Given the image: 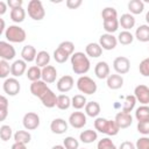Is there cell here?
I'll return each instance as SVG.
<instances>
[{
    "instance_id": "6da1fadb",
    "label": "cell",
    "mask_w": 149,
    "mask_h": 149,
    "mask_svg": "<svg viewBox=\"0 0 149 149\" xmlns=\"http://www.w3.org/2000/svg\"><path fill=\"white\" fill-rule=\"evenodd\" d=\"M70 61H71L72 71L76 74H85L88 72V70L91 68V63H90L87 55L81 52V51L74 52L70 57Z\"/></svg>"
},
{
    "instance_id": "7a4b0ae2",
    "label": "cell",
    "mask_w": 149,
    "mask_h": 149,
    "mask_svg": "<svg viewBox=\"0 0 149 149\" xmlns=\"http://www.w3.org/2000/svg\"><path fill=\"white\" fill-rule=\"evenodd\" d=\"M94 128L99 133L106 134L108 136H115L120 130L115 120H108L106 118H95Z\"/></svg>"
},
{
    "instance_id": "3957f363",
    "label": "cell",
    "mask_w": 149,
    "mask_h": 149,
    "mask_svg": "<svg viewBox=\"0 0 149 149\" xmlns=\"http://www.w3.org/2000/svg\"><path fill=\"white\" fill-rule=\"evenodd\" d=\"M5 37L9 43H22L27 38V33L20 26L12 24L6 28Z\"/></svg>"
},
{
    "instance_id": "277c9868",
    "label": "cell",
    "mask_w": 149,
    "mask_h": 149,
    "mask_svg": "<svg viewBox=\"0 0 149 149\" xmlns=\"http://www.w3.org/2000/svg\"><path fill=\"white\" fill-rule=\"evenodd\" d=\"M77 88L80 93L90 95L97 92L98 86H97V83L88 76H80L77 80Z\"/></svg>"
},
{
    "instance_id": "5b68a950",
    "label": "cell",
    "mask_w": 149,
    "mask_h": 149,
    "mask_svg": "<svg viewBox=\"0 0 149 149\" xmlns=\"http://www.w3.org/2000/svg\"><path fill=\"white\" fill-rule=\"evenodd\" d=\"M27 12H28V15L35 21H41L45 16V9L43 7V3L40 0H30L28 2Z\"/></svg>"
},
{
    "instance_id": "8992f818",
    "label": "cell",
    "mask_w": 149,
    "mask_h": 149,
    "mask_svg": "<svg viewBox=\"0 0 149 149\" xmlns=\"http://www.w3.org/2000/svg\"><path fill=\"white\" fill-rule=\"evenodd\" d=\"M2 90L7 95L10 97H15L16 94H19L20 90H21V85L20 81L15 78V77H10L5 79L3 84H2Z\"/></svg>"
},
{
    "instance_id": "52a82bcc",
    "label": "cell",
    "mask_w": 149,
    "mask_h": 149,
    "mask_svg": "<svg viewBox=\"0 0 149 149\" xmlns=\"http://www.w3.org/2000/svg\"><path fill=\"white\" fill-rule=\"evenodd\" d=\"M22 125L26 130H34L40 126V116L35 112H28L23 115Z\"/></svg>"
},
{
    "instance_id": "ba28073f",
    "label": "cell",
    "mask_w": 149,
    "mask_h": 149,
    "mask_svg": "<svg viewBox=\"0 0 149 149\" xmlns=\"http://www.w3.org/2000/svg\"><path fill=\"white\" fill-rule=\"evenodd\" d=\"M113 69L118 74H126L130 70V61L125 56H119L113 61Z\"/></svg>"
},
{
    "instance_id": "9c48e42d",
    "label": "cell",
    "mask_w": 149,
    "mask_h": 149,
    "mask_svg": "<svg viewBox=\"0 0 149 149\" xmlns=\"http://www.w3.org/2000/svg\"><path fill=\"white\" fill-rule=\"evenodd\" d=\"M68 122H69V125H70L71 127L76 128V129H80V128H83V127L86 125V122H87L86 114L83 113V112H78V111H77V112H73V113L70 114Z\"/></svg>"
},
{
    "instance_id": "30bf717a",
    "label": "cell",
    "mask_w": 149,
    "mask_h": 149,
    "mask_svg": "<svg viewBox=\"0 0 149 149\" xmlns=\"http://www.w3.org/2000/svg\"><path fill=\"white\" fill-rule=\"evenodd\" d=\"M15 55H16V51L9 42L0 41V57H1V59H5L8 62V61L14 59Z\"/></svg>"
},
{
    "instance_id": "8fae6325",
    "label": "cell",
    "mask_w": 149,
    "mask_h": 149,
    "mask_svg": "<svg viewBox=\"0 0 149 149\" xmlns=\"http://www.w3.org/2000/svg\"><path fill=\"white\" fill-rule=\"evenodd\" d=\"M134 95L136 100L142 105L149 104V87L147 85L140 84L134 88Z\"/></svg>"
},
{
    "instance_id": "7c38bea8",
    "label": "cell",
    "mask_w": 149,
    "mask_h": 149,
    "mask_svg": "<svg viewBox=\"0 0 149 149\" xmlns=\"http://www.w3.org/2000/svg\"><path fill=\"white\" fill-rule=\"evenodd\" d=\"M99 44L102 50H113L118 44V38L113 34H102L99 37Z\"/></svg>"
},
{
    "instance_id": "4fadbf2b",
    "label": "cell",
    "mask_w": 149,
    "mask_h": 149,
    "mask_svg": "<svg viewBox=\"0 0 149 149\" xmlns=\"http://www.w3.org/2000/svg\"><path fill=\"white\" fill-rule=\"evenodd\" d=\"M73 85H74V80H73L72 76H70V74L62 76L57 80V84H56L57 90L59 92H62V93H66V92L71 91L72 87H73Z\"/></svg>"
},
{
    "instance_id": "5bb4252c",
    "label": "cell",
    "mask_w": 149,
    "mask_h": 149,
    "mask_svg": "<svg viewBox=\"0 0 149 149\" xmlns=\"http://www.w3.org/2000/svg\"><path fill=\"white\" fill-rule=\"evenodd\" d=\"M30 93L34 95V97H37L38 99L49 90V86L47 85V83H44L42 79L41 80H37V81H33L30 84Z\"/></svg>"
},
{
    "instance_id": "9a60e30c",
    "label": "cell",
    "mask_w": 149,
    "mask_h": 149,
    "mask_svg": "<svg viewBox=\"0 0 149 149\" xmlns=\"http://www.w3.org/2000/svg\"><path fill=\"white\" fill-rule=\"evenodd\" d=\"M50 130L54 134L62 135L68 130V121H65L62 118H56L50 123Z\"/></svg>"
},
{
    "instance_id": "2e32d148",
    "label": "cell",
    "mask_w": 149,
    "mask_h": 149,
    "mask_svg": "<svg viewBox=\"0 0 149 149\" xmlns=\"http://www.w3.org/2000/svg\"><path fill=\"white\" fill-rule=\"evenodd\" d=\"M94 73L99 79H107L111 74V69L107 62L100 61L94 66Z\"/></svg>"
},
{
    "instance_id": "e0dca14e",
    "label": "cell",
    "mask_w": 149,
    "mask_h": 149,
    "mask_svg": "<svg viewBox=\"0 0 149 149\" xmlns=\"http://www.w3.org/2000/svg\"><path fill=\"white\" fill-rule=\"evenodd\" d=\"M115 122L119 126L120 129H125L132 126L133 123V116L130 115V113H123V112H119L115 115Z\"/></svg>"
},
{
    "instance_id": "ac0fdd59",
    "label": "cell",
    "mask_w": 149,
    "mask_h": 149,
    "mask_svg": "<svg viewBox=\"0 0 149 149\" xmlns=\"http://www.w3.org/2000/svg\"><path fill=\"white\" fill-rule=\"evenodd\" d=\"M57 70L54 65H47L42 69V80L47 84H52L56 81Z\"/></svg>"
},
{
    "instance_id": "d6986e66",
    "label": "cell",
    "mask_w": 149,
    "mask_h": 149,
    "mask_svg": "<svg viewBox=\"0 0 149 149\" xmlns=\"http://www.w3.org/2000/svg\"><path fill=\"white\" fill-rule=\"evenodd\" d=\"M24 72H27V62L23 59H16L10 65V74L13 77H21Z\"/></svg>"
},
{
    "instance_id": "ffe728a7",
    "label": "cell",
    "mask_w": 149,
    "mask_h": 149,
    "mask_svg": "<svg viewBox=\"0 0 149 149\" xmlns=\"http://www.w3.org/2000/svg\"><path fill=\"white\" fill-rule=\"evenodd\" d=\"M42 105L47 108H52L57 105V95L54 93V91H51L50 88L40 98Z\"/></svg>"
},
{
    "instance_id": "44dd1931",
    "label": "cell",
    "mask_w": 149,
    "mask_h": 149,
    "mask_svg": "<svg viewBox=\"0 0 149 149\" xmlns=\"http://www.w3.org/2000/svg\"><path fill=\"white\" fill-rule=\"evenodd\" d=\"M36 56H37V51L35 49V47L30 45V44H27L22 48L21 50V57L24 62L27 63H30V62H34L36 59Z\"/></svg>"
},
{
    "instance_id": "7402d4cb",
    "label": "cell",
    "mask_w": 149,
    "mask_h": 149,
    "mask_svg": "<svg viewBox=\"0 0 149 149\" xmlns=\"http://www.w3.org/2000/svg\"><path fill=\"white\" fill-rule=\"evenodd\" d=\"M106 84H107V87L111 90H119L123 86V78L121 74H118V73L109 74V77L106 79Z\"/></svg>"
},
{
    "instance_id": "603a6c76",
    "label": "cell",
    "mask_w": 149,
    "mask_h": 149,
    "mask_svg": "<svg viewBox=\"0 0 149 149\" xmlns=\"http://www.w3.org/2000/svg\"><path fill=\"white\" fill-rule=\"evenodd\" d=\"M85 54L87 55V57L91 58H98L102 55V48L100 47L99 43L95 42H91L85 47Z\"/></svg>"
},
{
    "instance_id": "cb8c5ba5",
    "label": "cell",
    "mask_w": 149,
    "mask_h": 149,
    "mask_svg": "<svg viewBox=\"0 0 149 149\" xmlns=\"http://www.w3.org/2000/svg\"><path fill=\"white\" fill-rule=\"evenodd\" d=\"M135 17L134 15H132L130 13H125L121 15V17L119 19V24L125 29V30H130L132 28H134L135 26Z\"/></svg>"
},
{
    "instance_id": "d4e9b609",
    "label": "cell",
    "mask_w": 149,
    "mask_h": 149,
    "mask_svg": "<svg viewBox=\"0 0 149 149\" xmlns=\"http://www.w3.org/2000/svg\"><path fill=\"white\" fill-rule=\"evenodd\" d=\"M135 38L140 42H149V26L148 24H141L135 30Z\"/></svg>"
},
{
    "instance_id": "484cf974",
    "label": "cell",
    "mask_w": 149,
    "mask_h": 149,
    "mask_svg": "<svg viewBox=\"0 0 149 149\" xmlns=\"http://www.w3.org/2000/svg\"><path fill=\"white\" fill-rule=\"evenodd\" d=\"M101 107L97 101H88L85 106V114L90 118H98L100 114Z\"/></svg>"
},
{
    "instance_id": "4316f807",
    "label": "cell",
    "mask_w": 149,
    "mask_h": 149,
    "mask_svg": "<svg viewBox=\"0 0 149 149\" xmlns=\"http://www.w3.org/2000/svg\"><path fill=\"white\" fill-rule=\"evenodd\" d=\"M79 140L83 142V143H93L95 140H98V133L93 129H86V130H83L80 134H79Z\"/></svg>"
},
{
    "instance_id": "83f0119b",
    "label": "cell",
    "mask_w": 149,
    "mask_h": 149,
    "mask_svg": "<svg viewBox=\"0 0 149 149\" xmlns=\"http://www.w3.org/2000/svg\"><path fill=\"white\" fill-rule=\"evenodd\" d=\"M127 7L132 15H137L144 10V2L142 0H130Z\"/></svg>"
},
{
    "instance_id": "f1b7e54d",
    "label": "cell",
    "mask_w": 149,
    "mask_h": 149,
    "mask_svg": "<svg viewBox=\"0 0 149 149\" xmlns=\"http://www.w3.org/2000/svg\"><path fill=\"white\" fill-rule=\"evenodd\" d=\"M27 78L33 83V81H37L42 79V69L37 65H33L30 68H28L27 72H26Z\"/></svg>"
},
{
    "instance_id": "f546056e",
    "label": "cell",
    "mask_w": 149,
    "mask_h": 149,
    "mask_svg": "<svg viewBox=\"0 0 149 149\" xmlns=\"http://www.w3.org/2000/svg\"><path fill=\"white\" fill-rule=\"evenodd\" d=\"M137 100L135 98L134 94H129L127 97L123 98V105H122V111L123 113H130L134 108H135V105H136Z\"/></svg>"
},
{
    "instance_id": "4dcf8cb0",
    "label": "cell",
    "mask_w": 149,
    "mask_h": 149,
    "mask_svg": "<svg viewBox=\"0 0 149 149\" xmlns=\"http://www.w3.org/2000/svg\"><path fill=\"white\" fill-rule=\"evenodd\" d=\"M14 142L15 143H22V144H28L31 141V135L28 130H17L14 134Z\"/></svg>"
},
{
    "instance_id": "1f68e13d",
    "label": "cell",
    "mask_w": 149,
    "mask_h": 149,
    "mask_svg": "<svg viewBox=\"0 0 149 149\" xmlns=\"http://www.w3.org/2000/svg\"><path fill=\"white\" fill-rule=\"evenodd\" d=\"M9 16H10V20L15 23H21L24 21L26 19V10L23 9V7H20V8H15V9H10V13H9Z\"/></svg>"
},
{
    "instance_id": "d6a6232c",
    "label": "cell",
    "mask_w": 149,
    "mask_h": 149,
    "mask_svg": "<svg viewBox=\"0 0 149 149\" xmlns=\"http://www.w3.org/2000/svg\"><path fill=\"white\" fill-rule=\"evenodd\" d=\"M35 63H36V65L40 66L41 69H43L44 66L49 65V63H50V55H49V52H48V51H44V50L37 52Z\"/></svg>"
},
{
    "instance_id": "836d02e7",
    "label": "cell",
    "mask_w": 149,
    "mask_h": 149,
    "mask_svg": "<svg viewBox=\"0 0 149 149\" xmlns=\"http://www.w3.org/2000/svg\"><path fill=\"white\" fill-rule=\"evenodd\" d=\"M134 35L130 33V31H128V30H122L121 33H119V35H118V43H120V44H122V45H129V44H132L133 43V41H134Z\"/></svg>"
},
{
    "instance_id": "e575fe53",
    "label": "cell",
    "mask_w": 149,
    "mask_h": 149,
    "mask_svg": "<svg viewBox=\"0 0 149 149\" xmlns=\"http://www.w3.org/2000/svg\"><path fill=\"white\" fill-rule=\"evenodd\" d=\"M86 104H87V100H86V97L84 94H76L71 98V106L74 109L85 108Z\"/></svg>"
},
{
    "instance_id": "d590c367",
    "label": "cell",
    "mask_w": 149,
    "mask_h": 149,
    "mask_svg": "<svg viewBox=\"0 0 149 149\" xmlns=\"http://www.w3.org/2000/svg\"><path fill=\"white\" fill-rule=\"evenodd\" d=\"M135 118L137 121H149V106L142 105L136 108Z\"/></svg>"
},
{
    "instance_id": "8d00e7d4",
    "label": "cell",
    "mask_w": 149,
    "mask_h": 149,
    "mask_svg": "<svg viewBox=\"0 0 149 149\" xmlns=\"http://www.w3.org/2000/svg\"><path fill=\"white\" fill-rule=\"evenodd\" d=\"M57 108L61 111H66L71 106V98L66 94H59L57 95Z\"/></svg>"
},
{
    "instance_id": "74e56055",
    "label": "cell",
    "mask_w": 149,
    "mask_h": 149,
    "mask_svg": "<svg viewBox=\"0 0 149 149\" xmlns=\"http://www.w3.org/2000/svg\"><path fill=\"white\" fill-rule=\"evenodd\" d=\"M102 26H104V29L107 34H113L118 30L119 28V20L118 19H114V20H107V21H102Z\"/></svg>"
},
{
    "instance_id": "f35d334b",
    "label": "cell",
    "mask_w": 149,
    "mask_h": 149,
    "mask_svg": "<svg viewBox=\"0 0 149 149\" xmlns=\"http://www.w3.org/2000/svg\"><path fill=\"white\" fill-rule=\"evenodd\" d=\"M101 17H102V21L118 19V12L114 7H105L101 12Z\"/></svg>"
},
{
    "instance_id": "ab89813d",
    "label": "cell",
    "mask_w": 149,
    "mask_h": 149,
    "mask_svg": "<svg viewBox=\"0 0 149 149\" xmlns=\"http://www.w3.org/2000/svg\"><path fill=\"white\" fill-rule=\"evenodd\" d=\"M69 55L63 50V49H61L59 47L54 51V59L57 62V63H59V64H63V63H65L68 59H69Z\"/></svg>"
},
{
    "instance_id": "60d3db41",
    "label": "cell",
    "mask_w": 149,
    "mask_h": 149,
    "mask_svg": "<svg viewBox=\"0 0 149 149\" xmlns=\"http://www.w3.org/2000/svg\"><path fill=\"white\" fill-rule=\"evenodd\" d=\"M8 114V100L5 95L0 97V120L3 121Z\"/></svg>"
},
{
    "instance_id": "b9f144b4",
    "label": "cell",
    "mask_w": 149,
    "mask_h": 149,
    "mask_svg": "<svg viewBox=\"0 0 149 149\" xmlns=\"http://www.w3.org/2000/svg\"><path fill=\"white\" fill-rule=\"evenodd\" d=\"M12 136H14V135H13V129H12V127L8 126V125H2V126L0 127V137H1V140H2L3 142H6V141L10 140Z\"/></svg>"
},
{
    "instance_id": "7bdbcfd3",
    "label": "cell",
    "mask_w": 149,
    "mask_h": 149,
    "mask_svg": "<svg viewBox=\"0 0 149 149\" xmlns=\"http://www.w3.org/2000/svg\"><path fill=\"white\" fill-rule=\"evenodd\" d=\"M97 149H118V148L109 137H104L98 141Z\"/></svg>"
},
{
    "instance_id": "ee69618b",
    "label": "cell",
    "mask_w": 149,
    "mask_h": 149,
    "mask_svg": "<svg viewBox=\"0 0 149 149\" xmlns=\"http://www.w3.org/2000/svg\"><path fill=\"white\" fill-rule=\"evenodd\" d=\"M63 146L65 149H79V142L73 136H66L63 140Z\"/></svg>"
},
{
    "instance_id": "f6af8a7d",
    "label": "cell",
    "mask_w": 149,
    "mask_h": 149,
    "mask_svg": "<svg viewBox=\"0 0 149 149\" xmlns=\"http://www.w3.org/2000/svg\"><path fill=\"white\" fill-rule=\"evenodd\" d=\"M58 47H59L61 49H63L70 57L74 54V44H73V42H71V41H63V42L59 43Z\"/></svg>"
},
{
    "instance_id": "bcb514c9",
    "label": "cell",
    "mask_w": 149,
    "mask_h": 149,
    "mask_svg": "<svg viewBox=\"0 0 149 149\" xmlns=\"http://www.w3.org/2000/svg\"><path fill=\"white\" fill-rule=\"evenodd\" d=\"M10 73V65L7 61L1 59L0 61V77L3 79H7L8 74Z\"/></svg>"
},
{
    "instance_id": "7dc6e473",
    "label": "cell",
    "mask_w": 149,
    "mask_h": 149,
    "mask_svg": "<svg viewBox=\"0 0 149 149\" xmlns=\"http://www.w3.org/2000/svg\"><path fill=\"white\" fill-rule=\"evenodd\" d=\"M139 71L143 77H149V57L144 58L140 65H139Z\"/></svg>"
},
{
    "instance_id": "c3c4849f",
    "label": "cell",
    "mask_w": 149,
    "mask_h": 149,
    "mask_svg": "<svg viewBox=\"0 0 149 149\" xmlns=\"http://www.w3.org/2000/svg\"><path fill=\"white\" fill-rule=\"evenodd\" d=\"M137 132L144 136L149 135V121H137Z\"/></svg>"
},
{
    "instance_id": "681fc988",
    "label": "cell",
    "mask_w": 149,
    "mask_h": 149,
    "mask_svg": "<svg viewBox=\"0 0 149 149\" xmlns=\"http://www.w3.org/2000/svg\"><path fill=\"white\" fill-rule=\"evenodd\" d=\"M135 147H136V149H149V137L148 136L139 137L136 140Z\"/></svg>"
},
{
    "instance_id": "f907efd6",
    "label": "cell",
    "mask_w": 149,
    "mask_h": 149,
    "mask_svg": "<svg viewBox=\"0 0 149 149\" xmlns=\"http://www.w3.org/2000/svg\"><path fill=\"white\" fill-rule=\"evenodd\" d=\"M81 3H83L81 0H66L65 2L66 7L70 9H77L79 6H81Z\"/></svg>"
},
{
    "instance_id": "816d5d0a",
    "label": "cell",
    "mask_w": 149,
    "mask_h": 149,
    "mask_svg": "<svg viewBox=\"0 0 149 149\" xmlns=\"http://www.w3.org/2000/svg\"><path fill=\"white\" fill-rule=\"evenodd\" d=\"M7 5L10 9H15V8H20L22 7L23 5V1L22 0H8L7 1Z\"/></svg>"
},
{
    "instance_id": "f5cc1de1",
    "label": "cell",
    "mask_w": 149,
    "mask_h": 149,
    "mask_svg": "<svg viewBox=\"0 0 149 149\" xmlns=\"http://www.w3.org/2000/svg\"><path fill=\"white\" fill-rule=\"evenodd\" d=\"M118 149H136V147L130 141H123V142H121V144L119 146Z\"/></svg>"
},
{
    "instance_id": "db71d44e",
    "label": "cell",
    "mask_w": 149,
    "mask_h": 149,
    "mask_svg": "<svg viewBox=\"0 0 149 149\" xmlns=\"http://www.w3.org/2000/svg\"><path fill=\"white\" fill-rule=\"evenodd\" d=\"M7 2H5V1H0V15H3L5 13H6V10H7Z\"/></svg>"
},
{
    "instance_id": "11a10c76",
    "label": "cell",
    "mask_w": 149,
    "mask_h": 149,
    "mask_svg": "<svg viewBox=\"0 0 149 149\" xmlns=\"http://www.w3.org/2000/svg\"><path fill=\"white\" fill-rule=\"evenodd\" d=\"M10 149H27V147H26V144H22V143H15V142H14Z\"/></svg>"
},
{
    "instance_id": "9f6ffc18",
    "label": "cell",
    "mask_w": 149,
    "mask_h": 149,
    "mask_svg": "<svg viewBox=\"0 0 149 149\" xmlns=\"http://www.w3.org/2000/svg\"><path fill=\"white\" fill-rule=\"evenodd\" d=\"M0 21H1V28H0V35H1L3 33V30H5V21H3V19H0Z\"/></svg>"
},
{
    "instance_id": "6f0895ef",
    "label": "cell",
    "mask_w": 149,
    "mask_h": 149,
    "mask_svg": "<svg viewBox=\"0 0 149 149\" xmlns=\"http://www.w3.org/2000/svg\"><path fill=\"white\" fill-rule=\"evenodd\" d=\"M51 149H65V147H64L63 144H56V146H54Z\"/></svg>"
},
{
    "instance_id": "680465c9",
    "label": "cell",
    "mask_w": 149,
    "mask_h": 149,
    "mask_svg": "<svg viewBox=\"0 0 149 149\" xmlns=\"http://www.w3.org/2000/svg\"><path fill=\"white\" fill-rule=\"evenodd\" d=\"M144 19H146V21H147V24L149 26V10L146 13V17H144Z\"/></svg>"
},
{
    "instance_id": "91938a15",
    "label": "cell",
    "mask_w": 149,
    "mask_h": 149,
    "mask_svg": "<svg viewBox=\"0 0 149 149\" xmlns=\"http://www.w3.org/2000/svg\"><path fill=\"white\" fill-rule=\"evenodd\" d=\"M81 149H86V148H81Z\"/></svg>"
},
{
    "instance_id": "94428289",
    "label": "cell",
    "mask_w": 149,
    "mask_h": 149,
    "mask_svg": "<svg viewBox=\"0 0 149 149\" xmlns=\"http://www.w3.org/2000/svg\"><path fill=\"white\" fill-rule=\"evenodd\" d=\"M148 50H149V47H148Z\"/></svg>"
}]
</instances>
